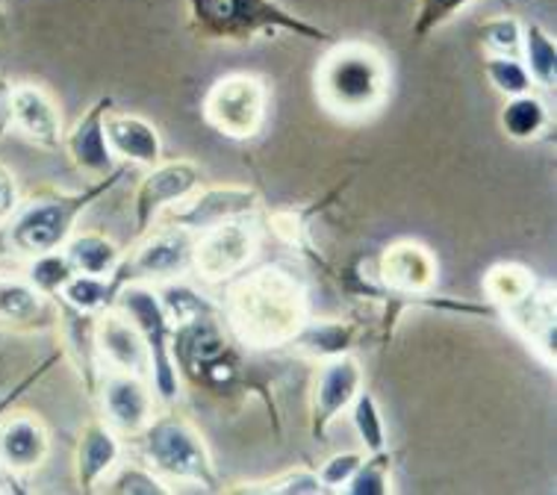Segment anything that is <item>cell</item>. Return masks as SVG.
<instances>
[{
	"mask_svg": "<svg viewBox=\"0 0 557 495\" xmlns=\"http://www.w3.org/2000/svg\"><path fill=\"white\" fill-rule=\"evenodd\" d=\"M224 319L236 339L248 348H284L310 319L305 281L281 263L243 274L227 289Z\"/></svg>",
	"mask_w": 557,
	"mask_h": 495,
	"instance_id": "cell-1",
	"label": "cell"
},
{
	"mask_svg": "<svg viewBox=\"0 0 557 495\" xmlns=\"http://www.w3.org/2000/svg\"><path fill=\"white\" fill-rule=\"evenodd\" d=\"M393 74L372 45L343 41L315 71V98L339 119H369L389 98Z\"/></svg>",
	"mask_w": 557,
	"mask_h": 495,
	"instance_id": "cell-2",
	"label": "cell"
},
{
	"mask_svg": "<svg viewBox=\"0 0 557 495\" xmlns=\"http://www.w3.org/2000/svg\"><path fill=\"white\" fill-rule=\"evenodd\" d=\"M193 30L207 41L245 45L260 36L293 33L295 39L327 41L331 33L286 10L281 0H186Z\"/></svg>",
	"mask_w": 557,
	"mask_h": 495,
	"instance_id": "cell-3",
	"label": "cell"
},
{
	"mask_svg": "<svg viewBox=\"0 0 557 495\" xmlns=\"http://www.w3.org/2000/svg\"><path fill=\"white\" fill-rule=\"evenodd\" d=\"M124 177V169H112L98 181H91L81 193H41L30 201H21L18 212L7 222V245L21 257L60 251L72 239L77 219L89 210L101 195L115 189Z\"/></svg>",
	"mask_w": 557,
	"mask_h": 495,
	"instance_id": "cell-4",
	"label": "cell"
},
{
	"mask_svg": "<svg viewBox=\"0 0 557 495\" xmlns=\"http://www.w3.org/2000/svg\"><path fill=\"white\" fill-rule=\"evenodd\" d=\"M172 360L177 374L213 395H224L243 381V357L231 345L215 313L174 324Z\"/></svg>",
	"mask_w": 557,
	"mask_h": 495,
	"instance_id": "cell-5",
	"label": "cell"
},
{
	"mask_svg": "<svg viewBox=\"0 0 557 495\" xmlns=\"http://www.w3.org/2000/svg\"><path fill=\"white\" fill-rule=\"evenodd\" d=\"M139 440H143L145 460L160 478L201 486L210 493L219 490V472H215L210 448L203 443L201 431L186 416H153Z\"/></svg>",
	"mask_w": 557,
	"mask_h": 495,
	"instance_id": "cell-6",
	"label": "cell"
},
{
	"mask_svg": "<svg viewBox=\"0 0 557 495\" xmlns=\"http://www.w3.org/2000/svg\"><path fill=\"white\" fill-rule=\"evenodd\" d=\"M115 307L143 334L148 357H151V378L148 381L153 386V395L160 401H165V405L177 401V395H181V374H177L172 360L174 324L169 322V315L162 310L157 286L143 281L124 283L122 289H119V298H115Z\"/></svg>",
	"mask_w": 557,
	"mask_h": 495,
	"instance_id": "cell-7",
	"label": "cell"
},
{
	"mask_svg": "<svg viewBox=\"0 0 557 495\" xmlns=\"http://www.w3.org/2000/svg\"><path fill=\"white\" fill-rule=\"evenodd\" d=\"M201 112L203 122L227 139H253L265 124L269 89L253 74H224L207 89Z\"/></svg>",
	"mask_w": 557,
	"mask_h": 495,
	"instance_id": "cell-8",
	"label": "cell"
},
{
	"mask_svg": "<svg viewBox=\"0 0 557 495\" xmlns=\"http://www.w3.org/2000/svg\"><path fill=\"white\" fill-rule=\"evenodd\" d=\"M193 251H195V233L174 227V224H153L151 231L139 236L136 251L124 253L122 272L131 281L160 283L177 281L186 272H193Z\"/></svg>",
	"mask_w": 557,
	"mask_h": 495,
	"instance_id": "cell-9",
	"label": "cell"
},
{
	"mask_svg": "<svg viewBox=\"0 0 557 495\" xmlns=\"http://www.w3.org/2000/svg\"><path fill=\"white\" fill-rule=\"evenodd\" d=\"M257 245H260V233L251 224V215L213 224L195 236L193 272L203 283L234 281L253 260Z\"/></svg>",
	"mask_w": 557,
	"mask_h": 495,
	"instance_id": "cell-10",
	"label": "cell"
},
{
	"mask_svg": "<svg viewBox=\"0 0 557 495\" xmlns=\"http://www.w3.org/2000/svg\"><path fill=\"white\" fill-rule=\"evenodd\" d=\"M203 172L193 160H160L151 165L143 183L133 195V224H136V239L145 231H151L162 212L172 210L174 203L186 201L195 189H201Z\"/></svg>",
	"mask_w": 557,
	"mask_h": 495,
	"instance_id": "cell-11",
	"label": "cell"
},
{
	"mask_svg": "<svg viewBox=\"0 0 557 495\" xmlns=\"http://www.w3.org/2000/svg\"><path fill=\"white\" fill-rule=\"evenodd\" d=\"M260 207V193L253 186H239V183H227V186H207V189H195L186 201L174 203L172 210H165L157 222L174 224L183 231L198 233L213 227V224L231 222V219H248Z\"/></svg>",
	"mask_w": 557,
	"mask_h": 495,
	"instance_id": "cell-12",
	"label": "cell"
},
{
	"mask_svg": "<svg viewBox=\"0 0 557 495\" xmlns=\"http://www.w3.org/2000/svg\"><path fill=\"white\" fill-rule=\"evenodd\" d=\"M363 389V366L351 354H339L322 360L310 395V434L313 440H324L339 416L351 407L357 393Z\"/></svg>",
	"mask_w": 557,
	"mask_h": 495,
	"instance_id": "cell-13",
	"label": "cell"
},
{
	"mask_svg": "<svg viewBox=\"0 0 557 495\" xmlns=\"http://www.w3.org/2000/svg\"><path fill=\"white\" fill-rule=\"evenodd\" d=\"M95 395L101 398L103 422L110 424L112 431L127 436H139L151 424L153 413V386L148 378H139V374L127 372H107L101 374L98 381V389Z\"/></svg>",
	"mask_w": 557,
	"mask_h": 495,
	"instance_id": "cell-14",
	"label": "cell"
},
{
	"mask_svg": "<svg viewBox=\"0 0 557 495\" xmlns=\"http://www.w3.org/2000/svg\"><path fill=\"white\" fill-rule=\"evenodd\" d=\"M502 315L525 339L528 348H534V354L548 369L557 363V307L552 283L537 281L531 286V293L505 307Z\"/></svg>",
	"mask_w": 557,
	"mask_h": 495,
	"instance_id": "cell-15",
	"label": "cell"
},
{
	"mask_svg": "<svg viewBox=\"0 0 557 495\" xmlns=\"http://www.w3.org/2000/svg\"><path fill=\"white\" fill-rule=\"evenodd\" d=\"M436 257L413 239L386 245L377 260V283L401 298H425L436 283Z\"/></svg>",
	"mask_w": 557,
	"mask_h": 495,
	"instance_id": "cell-16",
	"label": "cell"
},
{
	"mask_svg": "<svg viewBox=\"0 0 557 495\" xmlns=\"http://www.w3.org/2000/svg\"><path fill=\"white\" fill-rule=\"evenodd\" d=\"M12 131L45 151H57L65 139L60 103L39 83H12Z\"/></svg>",
	"mask_w": 557,
	"mask_h": 495,
	"instance_id": "cell-17",
	"label": "cell"
},
{
	"mask_svg": "<svg viewBox=\"0 0 557 495\" xmlns=\"http://www.w3.org/2000/svg\"><path fill=\"white\" fill-rule=\"evenodd\" d=\"M95 345H98L101 366H107L112 372L151 378V357H148L143 334L119 307L98 313V319H95Z\"/></svg>",
	"mask_w": 557,
	"mask_h": 495,
	"instance_id": "cell-18",
	"label": "cell"
},
{
	"mask_svg": "<svg viewBox=\"0 0 557 495\" xmlns=\"http://www.w3.org/2000/svg\"><path fill=\"white\" fill-rule=\"evenodd\" d=\"M110 110L112 98L103 95L74 122L72 131H65V139H62V148L69 153L74 169L89 174V177H103L115 165V157H112L110 145H107V127H103Z\"/></svg>",
	"mask_w": 557,
	"mask_h": 495,
	"instance_id": "cell-19",
	"label": "cell"
},
{
	"mask_svg": "<svg viewBox=\"0 0 557 495\" xmlns=\"http://www.w3.org/2000/svg\"><path fill=\"white\" fill-rule=\"evenodd\" d=\"M51 451V434L36 413H12L0 424V469L24 475L39 469Z\"/></svg>",
	"mask_w": 557,
	"mask_h": 495,
	"instance_id": "cell-20",
	"label": "cell"
},
{
	"mask_svg": "<svg viewBox=\"0 0 557 495\" xmlns=\"http://www.w3.org/2000/svg\"><path fill=\"white\" fill-rule=\"evenodd\" d=\"M122 463V440L103 419H91L81 431L77 455H74V475L83 493H91L103 484L115 466Z\"/></svg>",
	"mask_w": 557,
	"mask_h": 495,
	"instance_id": "cell-21",
	"label": "cell"
},
{
	"mask_svg": "<svg viewBox=\"0 0 557 495\" xmlns=\"http://www.w3.org/2000/svg\"><path fill=\"white\" fill-rule=\"evenodd\" d=\"M107 145L115 160L151 169L162 160V136L148 119L133 112H110L107 115Z\"/></svg>",
	"mask_w": 557,
	"mask_h": 495,
	"instance_id": "cell-22",
	"label": "cell"
},
{
	"mask_svg": "<svg viewBox=\"0 0 557 495\" xmlns=\"http://www.w3.org/2000/svg\"><path fill=\"white\" fill-rule=\"evenodd\" d=\"M51 298L41 295L24 274H0V324L39 327L48 319Z\"/></svg>",
	"mask_w": 557,
	"mask_h": 495,
	"instance_id": "cell-23",
	"label": "cell"
},
{
	"mask_svg": "<svg viewBox=\"0 0 557 495\" xmlns=\"http://www.w3.org/2000/svg\"><path fill=\"white\" fill-rule=\"evenodd\" d=\"M62 251L72 260L74 272L95 277H112L124 260L122 248L101 231H74L72 239L62 245Z\"/></svg>",
	"mask_w": 557,
	"mask_h": 495,
	"instance_id": "cell-24",
	"label": "cell"
},
{
	"mask_svg": "<svg viewBox=\"0 0 557 495\" xmlns=\"http://www.w3.org/2000/svg\"><path fill=\"white\" fill-rule=\"evenodd\" d=\"M357 334H360V327L355 322H336V319L313 322V319H307V324L289 345L298 354L313 357V360H331V357H339V354H351Z\"/></svg>",
	"mask_w": 557,
	"mask_h": 495,
	"instance_id": "cell-25",
	"label": "cell"
},
{
	"mask_svg": "<svg viewBox=\"0 0 557 495\" xmlns=\"http://www.w3.org/2000/svg\"><path fill=\"white\" fill-rule=\"evenodd\" d=\"M124 283H127V277H124L122 265H119V272L112 274V277L74 274L57 298L74 307V310H81V313L98 315L115 307V298H119V289H122Z\"/></svg>",
	"mask_w": 557,
	"mask_h": 495,
	"instance_id": "cell-26",
	"label": "cell"
},
{
	"mask_svg": "<svg viewBox=\"0 0 557 495\" xmlns=\"http://www.w3.org/2000/svg\"><path fill=\"white\" fill-rule=\"evenodd\" d=\"M498 124H502L507 139L537 141L546 136L552 115H548L546 103L540 101L534 91H528V95H517V98H505V107L498 112Z\"/></svg>",
	"mask_w": 557,
	"mask_h": 495,
	"instance_id": "cell-27",
	"label": "cell"
},
{
	"mask_svg": "<svg viewBox=\"0 0 557 495\" xmlns=\"http://www.w3.org/2000/svg\"><path fill=\"white\" fill-rule=\"evenodd\" d=\"M519 60L525 62L531 81L540 89H555L557 86V45L552 39V33L531 21V24H522V51H519Z\"/></svg>",
	"mask_w": 557,
	"mask_h": 495,
	"instance_id": "cell-28",
	"label": "cell"
},
{
	"mask_svg": "<svg viewBox=\"0 0 557 495\" xmlns=\"http://www.w3.org/2000/svg\"><path fill=\"white\" fill-rule=\"evenodd\" d=\"M537 281L540 277H534V272L525 269V265L496 263L484 274V295L493 307L505 310L513 301H519L522 295L531 293V286Z\"/></svg>",
	"mask_w": 557,
	"mask_h": 495,
	"instance_id": "cell-29",
	"label": "cell"
},
{
	"mask_svg": "<svg viewBox=\"0 0 557 495\" xmlns=\"http://www.w3.org/2000/svg\"><path fill=\"white\" fill-rule=\"evenodd\" d=\"M348 410H351V424H355L357 436H360V443H363L366 455H377V451H384L386 422H384V413H381V405H377L375 393L363 386Z\"/></svg>",
	"mask_w": 557,
	"mask_h": 495,
	"instance_id": "cell-30",
	"label": "cell"
},
{
	"mask_svg": "<svg viewBox=\"0 0 557 495\" xmlns=\"http://www.w3.org/2000/svg\"><path fill=\"white\" fill-rule=\"evenodd\" d=\"M74 265L72 260L65 257V251H48V253H36L30 257V263H27V281L39 289L41 295H48V298H57V295L65 289V283L74 277Z\"/></svg>",
	"mask_w": 557,
	"mask_h": 495,
	"instance_id": "cell-31",
	"label": "cell"
},
{
	"mask_svg": "<svg viewBox=\"0 0 557 495\" xmlns=\"http://www.w3.org/2000/svg\"><path fill=\"white\" fill-rule=\"evenodd\" d=\"M103 490L115 495H165L172 493L165 486V478H160L148 463H124L115 466L110 475L103 478Z\"/></svg>",
	"mask_w": 557,
	"mask_h": 495,
	"instance_id": "cell-32",
	"label": "cell"
},
{
	"mask_svg": "<svg viewBox=\"0 0 557 495\" xmlns=\"http://www.w3.org/2000/svg\"><path fill=\"white\" fill-rule=\"evenodd\" d=\"M157 295H160V304L165 315H169V322L172 324H183L189 322V319H198V315L215 313V307L201 293H195L193 286H186V283L169 281L160 283L157 286Z\"/></svg>",
	"mask_w": 557,
	"mask_h": 495,
	"instance_id": "cell-33",
	"label": "cell"
},
{
	"mask_svg": "<svg viewBox=\"0 0 557 495\" xmlns=\"http://www.w3.org/2000/svg\"><path fill=\"white\" fill-rule=\"evenodd\" d=\"M484 74L490 86L505 95V98H517V95H528L534 91V81L528 74L525 62L519 57H496V53H486L484 60Z\"/></svg>",
	"mask_w": 557,
	"mask_h": 495,
	"instance_id": "cell-34",
	"label": "cell"
},
{
	"mask_svg": "<svg viewBox=\"0 0 557 495\" xmlns=\"http://www.w3.org/2000/svg\"><path fill=\"white\" fill-rule=\"evenodd\" d=\"M475 0H416L410 33L416 41H428L436 30H443L448 21L469 10Z\"/></svg>",
	"mask_w": 557,
	"mask_h": 495,
	"instance_id": "cell-35",
	"label": "cell"
},
{
	"mask_svg": "<svg viewBox=\"0 0 557 495\" xmlns=\"http://www.w3.org/2000/svg\"><path fill=\"white\" fill-rule=\"evenodd\" d=\"M478 41L486 53L496 57H519L522 51V21L513 15H493L478 24Z\"/></svg>",
	"mask_w": 557,
	"mask_h": 495,
	"instance_id": "cell-36",
	"label": "cell"
},
{
	"mask_svg": "<svg viewBox=\"0 0 557 495\" xmlns=\"http://www.w3.org/2000/svg\"><path fill=\"white\" fill-rule=\"evenodd\" d=\"M389 463L393 455L389 451H377V455H366L363 463L357 466L351 481L343 486L348 495H386L389 493Z\"/></svg>",
	"mask_w": 557,
	"mask_h": 495,
	"instance_id": "cell-37",
	"label": "cell"
},
{
	"mask_svg": "<svg viewBox=\"0 0 557 495\" xmlns=\"http://www.w3.org/2000/svg\"><path fill=\"white\" fill-rule=\"evenodd\" d=\"M269 231L281 239L284 245L295 251H313V239H310V227H307L305 212L298 210H277L269 215Z\"/></svg>",
	"mask_w": 557,
	"mask_h": 495,
	"instance_id": "cell-38",
	"label": "cell"
},
{
	"mask_svg": "<svg viewBox=\"0 0 557 495\" xmlns=\"http://www.w3.org/2000/svg\"><path fill=\"white\" fill-rule=\"evenodd\" d=\"M360 463H363V455L345 451V455L327 457L322 463V469H315V475H319V481H322V486L327 493H343V486L351 481V475H355Z\"/></svg>",
	"mask_w": 557,
	"mask_h": 495,
	"instance_id": "cell-39",
	"label": "cell"
},
{
	"mask_svg": "<svg viewBox=\"0 0 557 495\" xmlns=\"http://www.w3.org/2000/svg\"><path fill=\"white\" fill-rule=\"evenodd\" d=\"M263 493L272 495H319L327 493L315 475L313 469H298V472H286V475L274 478L269 484H263Z\"/></svg>",
	"mask_w": 557,
	"mask_h": 495,
	"instance_id": "cell-40",
	"label": "cell"
},
{
	"mask_svg": "<svg viewBox=\"0 0 557 495\" xmlns=\"http://www.w3.org/2000/svg\"><path fill=\"white\" fill-rule=\"evenodd\" d=\"M21 207V193H18V181L7 162H0V231L7 227L12 215L18 212Z\"/></svg>",
	"mask_w": 557,
	"mask_h": 495,
	"instance_id": "cell-41",
	"label": "cell"
},
{
	"mask_svg": "<svg viewBox=\"0 0 557 495\" xmlns=\"http://www.w3.org/2000/svg\"><path fill=\"white\" fill-rule=\"evenodd\" d=\"M12 131V81L0 74V139Z\"/></svg>",
	"mask_w": 557,
	"mask_h": 495,
	"instance_id": "cell-42",
	"label": "cell"
},
{
	"mask_svg": "<svg viewBox=\"0 0 557 495\" xmlns=\"http://www.w3.org/2000/svg\"><path fill=\"white\" fill-rule=\"evenodd\" d=\"M0 27H3V10H0Z\"/></svg>",
	"mask_w": 557,
	"mask_h": 495,
	"instance_id": "cell-43",
	"label": "cell"
}]
</instances>
